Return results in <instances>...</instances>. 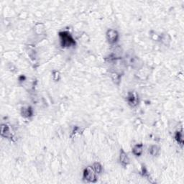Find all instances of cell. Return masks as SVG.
<instances>
[{
    "label": "cell",
    "mask_w": 184,
    "mask_h": 184,
    "mask_svg": "<svg viewBox=\"0 0 184 184\" xmlns=\"http://www.w3.org/2000/svg\"><path fill=\"white\" fill-rule=\"evenodd\" d=\"M83 179L90 183H95L96 181V173L93 170L92 167H88L83 171Z\"/></svg>",
    "instance_id": "obj_2"
},
{
    "label": "cell",
    "mask_w": 184,
    "mask_h": 184,
    "mask_svg": "<svg viewBox=\"0 0 184 184\" xmlns=\"http://www.w3.org/2000/svg\"><path fill=\"white\" fill-rule=\"evenodd\" d=\"M92 168L96 173H100L102 171V166H101L99 163H94Z\"/></svg>",
    "instance_id": "obj_11"
},
{
    "label": "cell",
    "mask_w": 184,
    "mask_h": 184,
    "mask_svg": "<svg viewBox=\"0 0 184 184\" xmlns=\"http://www.w3.org/2000/svg\"><path fill=\"white\" fill-rule=\"evenodd\" d=\"M60 37H61V44L63 47H71L75 44L74 39L68 32H60Z\"/></svg>",
    "instance_id": "obj_1"
},
{
    "label": "cell",
    "mask_w": 184,
    "mask_h": 184,
    "mask_svg": "<svg viewBox=\"0 0 184 184\" xmlns=\"http://www.w3.org/2000/svg\"><path fill=\"white\" fill-rule=\"evenodd\" d=\"M128 102L131 106L137 105V102H138V98H137V95L134 93H130L129 96H128Z\"/></svg>",
    "instance_id": "obj_5"
},
{
    "label": "cell",
    "mask_w": 184,
    "mask_h": 184,
    "mask_svg": "<svg viewBox=\"0 0 184 184\" xmlns=\"http://www.w3.org/2000/svg\"><path fill=\"white\" fill-rule=\"evenodd\" d=\"M176 140H177L178 143H179L180 145H183V131L181 130V131L177 132L176 134Z\"/></svg>",
    "instance_id": "obj_9"
},
{
    "label": "cell",
    "mask_w": 184,
    "mask_h": 184,
    "mask_svg": "<svg viewBox=\"0 0 184 184\" xmlns=\"http://www.w3.org/2000/svg\"><path fill=\"white\" fill-rule=\"evenodd\" d=\"M143 152V144H137L134 146L132 149V152L136 156H140Z\"/></svg>",
    "instance_id": "obj_6"
},
{
    "label": "cell",
    "mask_w": 184,
    "mask_h": 184,
    "mask_svg": "<svg viewBox=\"0 0 184 184\" xmlns=\"http://www.w3.org/2000/svg\"><path fill=\"white\" fill-rule=\"evenodd\" d=\"M22 116H26V117H29V116H32V109H31V107H25V108L22 109Z\"/></svg>",
    "instance_id": "obj_8"
},
{
    "label": "cell",
    "mask_w": 184,
    "mask_h": 184,
    "mask_svg": "<svg viewBox=\"0 0 184 184\" xmlns=\"http://www.w3.org/2000/svg\"><path fill=\"white\" fill-rule=\"evenodd\" d=\"M160 149L157 145H152L149 148V152L153 156H156L159 153Z\"/></svg>",
    "instance_id": "obj_10"
},
{
    "label": "cell",
    "mask_w": 184,
    "mask_h": 184,
    "mask_svg": "<svg viewBox=\"0 0 184 184\" xmlns=\"http://www.w3.org/2000/svg\"><path fill=\"white\" fill-rule=\"evenodd\" d=\"M161 40H162V41L163 42V43H165V44L167 45V44H168V43L170 42V36H169L168 35H167V34H165V35H163V37H162V38H161Z\"/></svg>",
    "instance_id": "obj_12"
},
{
    "label": "cell",
    "mask_w": 184,
    "mask_h": 184,
    "mask_svg": "<svg viewBox=\"0 0 184 184\" xmlns=\"http://www.w3.org/2000/svg\"><path fill=\"white\" fill-rule=\"evenodd\" d=\"M118 37H119V35H118L117 31L115 30L110 29L107 32V40L111 44L116 43L118 40Z\"/></svg>",
    "instance_id": "obj_3"
},
{
    "label": "cell",
    "mask_w": 184,
    "mask_h": 184,
    "mask_svg": "<svg viewBox=\"0 0 184 184\" xmlns=\"http://www.w3.org/2000/svg\"><path fill=\"white\" fill-rule=\"evenodd\" d=\"M1 134L3 137H10L11 136L10 129L7 125H2L1 127Z\"/></svg>",
    "instance_id": "obj_7"
},
{
    "label": "cell",
    "mask_w": 184,
    "mask_h": 184,
    "mask_svg": "<svg viewBox=\"0 0 184 184\" xmlns=\"http://www.w3.org/2000/svg\"><path fill=\"white\" fill-rule=\"evenodd\" d=\"M119 160H120L121 164H122V165H124V166L127 165L130 163L129 157H128L127 154L124 150H121L120 156H119Z\"/></svg>",
    "instance_id": "obj_4"
},
{
    "label": "cell",
    "mask_w": 184,
    "mask_h": 184,
    "mask_svg": "<svg viewBox=\"0 0 184 184\" xmlns=\"http://www.w3.org/2000/svg\"><path fill=\"white\" fill-rule=\"evenodd\" d=\"M112 80H113L115 83H119V80H120L119 75L116 74V73H113V74H112Z\"/></svg>",
    "instance_id": "obj_13"
}]
</instances>
